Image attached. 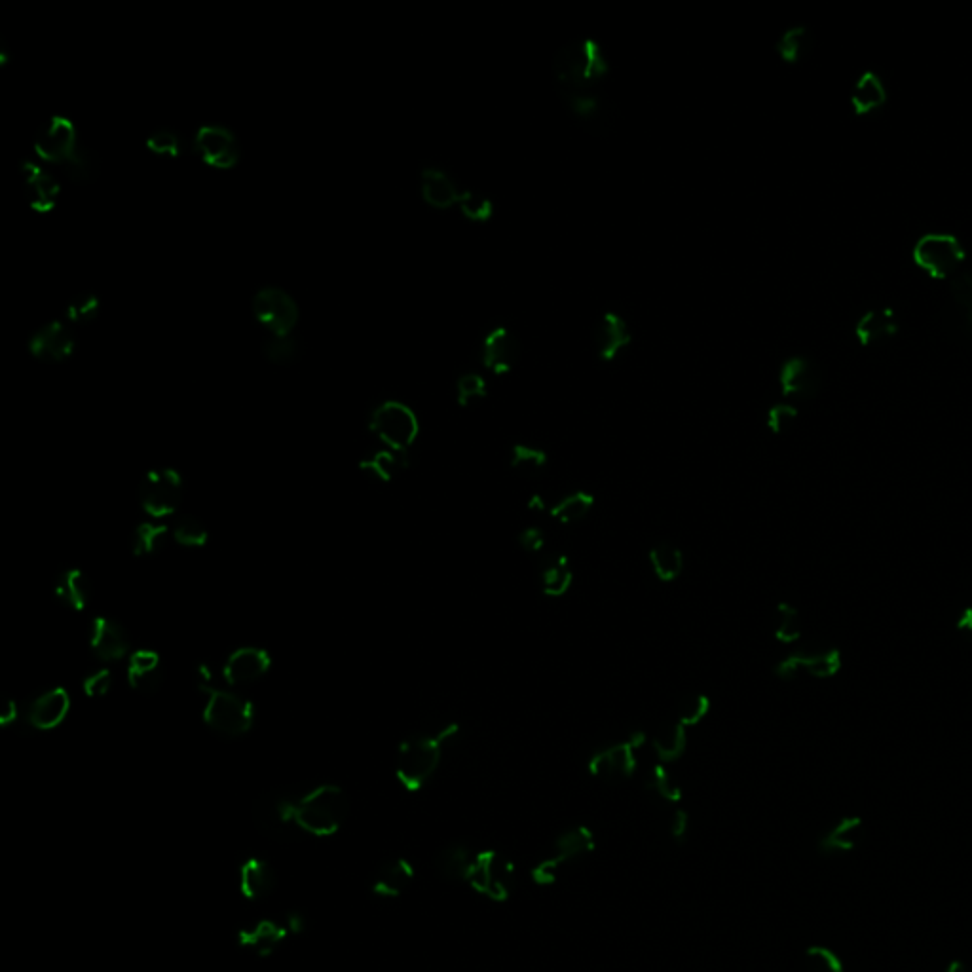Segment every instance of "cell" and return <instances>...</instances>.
Here are the masks:
<instances>
[{
  "label": "cell",
  "mask_w": 972,
  "mask_h": 972,
  "mask_svg": "<svg viewBox=\"0 0 972 972\" xmlns=\"http://www.w3.org/2000/svg\"><path fill=\"white\" fill-rule=\"evenodd\" d=\"M561 94H589L610 73V63L595 38H578L561 46L551 63Z\"/></svg>",
  "instance_id": "cell-1"
},
{
  "label": "cell",
  "mask_w": 972,
  "mask_h": 972,
  "mask_svg": "<svg viewBox=\"0 0 972 972\" xmlns=\"http://www.w3.org/2000/svg\"><path fill=\"white\" fill-rule=\"evenodd\" d=\"M458 731V724H449L437 733H416L407 737L395 756V777L399 785L411 794L428 785L441 766L443 750Z\"/></svg>",
  "instance_id": "cell-2"
},
{
  "label": "cell",
  "mask_w": 972,
  "mask_h": 972,
  "mask_svg": "<svg viewBox=\"0 0 972 972\" xmlns=\"http://www.w3.org/2000/svg\"><path fill=\"white\" fill-rule=\"evenodd\" d=\"M350 798L338 785L312 786L300 792L297 800V826L300 834L312 838H333L350 817Z\"/></svg>",
  "instance_id": "cell-3"
},
{
  "label": "cell",
  "mask_w": 972,
  "mask_h": 972,
  "mask_svg": "<svg viewBox=\"0 0 972 972\" xmlns=\"http://www.w3.org/2000/svg\"><path fill=\"white\" fill-rule=\"evenodd\" d=\"M198 686L207 701L202 718L207 728L223 737H242L255 724V707L242 693L219 688L207 667L198 669Z\"/></svg>",
  "instance_id": "cell-4"
},
{
  "label": "cell",
  "mask_w": 972,
  "mask_h": 972,
  "mask_svg": "<svg viewBox=\"0 0 972 972\" xmlns=\"http://www.w3.org/2000/svg\"><path fill=\"white\" fill-rule=\"evenodd\" d=\"M420 194L424 202L433 209H450L458 207L462 215L473 223H486L494 215L492 202L471 192L468 188H460L447 171L439 168H426L420 173Z\"/></svg>",
  "instance_id": "cell-5"
},
{
  "label": "cell",
  "mask_w": 972,
  "mask_h": 972,
  "mask_svg": "<svg viewBox=\"0 0 972 972\" xmlns=\"http://www.w3.org/2000/svg\"><path fill=\"white\" fill-rule=\"evenodd\" d=\"M965 247L950 232H925L912 247V261L933 280H954L965 262Z\"/></svg>",
  "instance_id": "cell-6"
},
{
  "label": "cell",
  "mask_w": 972,
  "mask_h": 972,
  "mask_svg": "<svg viewBox=\"0 0 972 972\" xmlns=\"http://www.w3.org/2000/svg\"><path fill=\"white\" fill-rule=\"evenodd\" d=\"M595 834L587 826H572L559 834L553 842L551 853L545 855L534 868H532V879L538 885H553L561 870L568 864H574L578 860L587 857L589 853L595 851Z\"/></svg>",
  "instance_id": "cell-7"
},
{
  "label": "cell",
  "mask_w": 972,
  "mask_h": 972,
  "mask_svg": "<svg viewBox=\"0 0 972 972\" xmlns=\"http://www.w3.org/2000/svg\"><path fill=\"white\" fill-rule=\"evenodd\" d=\"M369 430L386 449L409 452L418 439L420 422L409 405L384 401L371 414Z\"/></svg>",
  "instance_id": "cell-8"
},
{
  "label": "cell",
  "mask_w": 972,
  "mask_h": 972,
  "mask_svg": "<svg viewBox=\"0 0 972 972\" xmlns=\"http://www.w3.org/2000/svg\"><path fill=\"white\" fill-rule=\"evenodd\" d=\"M299 792L274 788L261 794L253 805V821L264 836L274 840H289L299 834L297 826Z\"/></svg>",
  "instance_id": "cell-9"
},
{
  "label": "cell",
  "mask_w": 972,
  "mask_h": 972,
  "mask_svg": "<svg viewBox=\"0 0 972 972\" xmlns=\"http://www.w3.org/2000/svg\"><path fill=\"white\" fill-rule=\"evenodd\" d=\"M466 883L477 895L490 902H505L513 895L515 866L511 860L494 849L477 851Z\"/></svg>",
  "instance_id": "cell-10"
},
{
  "label": "cell",
  "mask_w": 972,
  "mask_h": 972,
  "mask_svg": "<svg viewBox=\"0 0 972 972\" xmlns=\"http://www.w3.org/2000/svg\"><path fill=\"white\" fill-rule=\"evenodd\" d=\"M304 931V917L299 912H287L281 917H261L243 925L238 933V946L257 957H270L278 952L289 936Z\"/></svg>",
  "instance_id": "cell-11"
},
{
  "label": "cell",
  "mask_w": 972,
  "mask_h": 972,
  "mask_svg": "<svg viewBox=\"0 0 972 972\" xmlns=\"http://www.w3.org/2000/svg\"><path fill=\"white\" fill-rule=\"evenodd\" d=\"M137 498L152 519L169 517L183 502V479L175 469L149 471L139 483Z\"/></svg>",
  "instance_id": "cell-12"
},
{
  "label": "cell",
  "mask_w": 972,
  "mask_h": 972,
  "mask_svg": "<svg viewBox=\"0 0 972 972\" xmlns=\"http://www.w3.org/2000/svg\"><path fill=\"white\" fill-rule=\"evenodd\" d=\"M253 316L266 335L289 337L299 323V304L280 287H264L251 302Z\"/></svg>",
  "instance_id": "cell-13"
},
{
  "label": "cell",
  "mask_w": 972,
  "mask_h": 972,
  "mask_svg": "<svg viewBox=\"0 0 972 972\" xmlns=\"http://www.w3.org/2000/svg\"><path fill=\"white\" fill-rule=\"evenodd\" d=\"M33 149L42 162L63 168L73 164L82 152L76 126L65 116H52L40 126Z\"/></svg>",
  "instance_id": "cell-14"
},
{
  "label": "cell",
  "mask_w": 972,
  "mask_h": 972,
  "mask_svg": "<svg viewBox=\"0 0 972 972\" xmlns=\"http://www.w3.org/2000/svg\"><path fill=\"white\" fill-rule=\"evenodd\" d=\"M646 741L648 737L644 731H635L627 741L600 748L587 762L591 777L604 783H619L633 777L638 766L636 750Z\"/></svg>",
  "instance_id": "cell-15"
},
{
  "label": "cell",
  "mask_w": 972,
  "mask_h": 972,
  "mask_svg": "<svg viewBox=\"0 0 972 972\" xmlns=\"http://www.w3.org/2000/svg\"><path fill=\"white\" fill-rule=\"evenodd\" d=\"M843 669V655L840 648H826L823 652L798 650L783 657L775 665V676L781 680H792L796 674L804 673L817 678L828 680L838 676Z\"/></svg>",
  "instance_id": "cell-16"
},
{
  "label": "cell",
  "mask_w": 972,
  "mask_h": 972,
  "mask_svg": "<svg viewBox=\"0 0 972 972\" xmlns=\"http://www.w3.org/2000/svg\"><path fill=\"white\" fill-rule=\"evenodd\" d=\"M194 147L209 168H236L242 158L236 135L225 126H202L194 137Z\"/></svg>",
  "instance_id": "cell-17"
},
{
  "label": "cell",
  "mask_w": 972,
  "mask_h": 972,
  "mask_svg": "<svg viewBox=\"0 0 972 972\" xmlns=\"http://www.w3.org/2000/svg\"><path fill=\"white\" fill-rule=\"evenodd\" d=\"M523 356V344L511 329L504 325L492 329L481 342V363L496 376L509 374Z\"/></svg>",
  "instance_id": "cell-18"
},
{
  "label": "cell",
  "mask_w": 972,
  "mask_h": 972,
  "mask_svg": "<svg viewBox=\"0 0 972 972\" xmlns=\"http://www.w3.org/2000/svg\"><path fill=\"white\" fill-rule=\"evenodd\" d=\"M272 657L257 646H242L226 657L223 678L230 688H245L270 671Z\"/></svg>",
  "instance_id": "cell-19"
},
{
  "label": "cell",
  "mask_w": 972,
  "mask_h": 972,
  "mask_svg": "<svg viewBox=\"0 0 972 972\" xmlns=\"http://www.w3.org/2000/svg\"><path fill=\"white\" fill-rule=\"evenodd\" d=\"M76 338L67 323L50 321L31 335L29 352L46 363H59L75 352Z\"/></svg>",
  "instance_id": "cell-20"
},
{
  "label": "cell",
  "mask_w": 972,
  "mask_h": 972,
  "mask_svg": "<svg viewBox=\"0 0 972 972\" xmlns=\"http://www.w3.org/2000/svg\"><path fill=\"white\" fill-rule=\"evenodd\" d=\"M416 878L412 862L405 857H390L378 864L371 878V895L380 900H395L411 889Z\"/></svg>",
  "instance_id": "cell-21"
},
{
  "label": "cell",
  "mask_w": 972,
  "mask_h": 972,
  "mask_svg": "<svg viewBox=\"0 0 972 972\" xmlns=\"http://www.w3.org/2000/svg\"><path fill=\"white\" fill-rule=\"evenodd\" d=\"M779 388L785 397L811 399L821 390V373L809 357H788L779 371Z\"/></svg>",
  "instance_id": "cell-22"
},
{
  "label": "cell",
  "mask_w": 972,
  "mask_h": 972,
  "mask_svg": "<svg viewBox=\"0 0 972 972\" xmlns=\"http://www.w3.org/2000/svg\"><path fill=\"white\" fill-rule=\"evenodd\" d=\"M21 185L29 206L37 213H50L57 206L61 185L48 169L42 168L37 162L27 160L21 164Z\"/></svg>",
  "instance_id": "cell-23"
},
{
  "label": "cell",
  "mask_w": 972,
  "mask_h": 972,
  "mask_svg": "<svg viewBox=\"0 0 972 972\" xmlns=\"http://www.w3.org/2000/svg\"><path fill=\"white\" fill-rule=\"evenodd\" d=\"M90 648L101 661H120L130 654V635L113 617H95L90 625Z\"/></svg>",
  "instance_id": "cell-24"
},
{
  "label": "cell",
  "mask_w": 972,
  "mask_h": 972,
  "mask_svg": "<svg viewBox=\"0 0 972 972\" xmlns=\"http://www.w3.org/2000/svg\"><path fill=\"white\" fill-rule=\"evenodd\" d=\"M278 874L262 857H247L238 868V889L249 902H261L276 891Z\"/></svg>",
  "instance_id": "cell-25"
},
{
  "label": "cell",
  "mask_w": 972,
  "mask_h": 972,
  "mask_svg": "<svg viewBox=\"0 0 972 972\" xmlns=\"http://www.w3.org/2000/svg\"><path fill=\"white\" fill-rule=\"evenodd\" d=\"M71 712V695L63 688L40 693L27 711V720L38 731H50L61 726Z\"/></svg>",
  "instance_id": "cell-26"
},
{
  "label": "cell",
  "mask_w": 972,
  "mask_h": 972,
  "mask_svg": "<svg viewBox=\"0 0 972 972\" xmlns=\"http://www.w3.org/2000/svg\"><path fill=\"white\" fill-rule=\"evenodd\" d=\"M631 329L627 321L616 312H606L597 323L595 329V348L597 356L604 363H612L623 354V350L631 344Z\"/></svg>",
  "instance_id": "cell-27"
},
{
  "label": "cell",
  "mask_w": 972,
  "mask_h": 972,
  "mask_svg": "<svg viewBox=\"0 0 972 972\" xmlns=\"http://www.w3.org/2000/svg\"><path fill=\"white\" fill-rule=\"evenodd\" d=\"M898 333L897 314L893 308H872L866 314H862L855 327L853 335L857 338L860 346H876L879 342H885L889 338L895 337Z\"/></svg>",
  "instance_id": "cell-28"
},
{
  "label": "cell",
  "mask_w": 972,
  "mask_h": 972,
  "mask_svg": "<svg viewBox=\"0 0 972 972\" xmlns=\"http://www.w3.org/2000/svg\"><path fill=\"white\" fill-rule=\"evenodd\" d=\"M887 101H889L887 84L874 71H866L864 75L859 76V80L855 82V86L851 90V97H849L851 111L855 113V116H870V114L878 113L887 105Z\"/></svg>",
  "instance_id": "cell-29"
},
{
  "label": "cell",
  "mask_w": 972,
  "mask_h": 972,
  "mask_svg": "<svg viewBox=\"0 0 972 972\" xmlns=\"http://www.w3.org/2000/svg\"><path fill=\"white\" fill-rule=\"evenodd\" d=\"M54 595L57 602L73 612H82L92 599V585L88 576L78 568H65L57 574L54 581Z\"/></svg>",
  "instance_id": "cell-30"
},
{
  "label": "cell",
  "mask_w": 972,
  "mask_h": 972,
  "mask_svg": "<svg viewBox=\"0 0 972 972\" xmlns=\"http://www.w3.org/2000/svg\"><path fill=\"white\" fill-rule=\"evenodd\" d=\"M126 674L131 690L141 693L158 692L164 680L160 657L152 650H139L131 654Z\"/></svg>",
  "instance_id": "cell-31"
},
{
  "label": "cell",
  "mask_w": 972,
  "mask_h": 972,
  "mask_svg": "<svg viewBox=\"0 0 972 972\" xmlns=\"http://www.w3.org/2000/svg\"><path fill=\"white\" fill-rule=\"evenodd\" d=\"M477 851L471 849L468 843L452 842L441 847L433 859L435 870L439 876L447 881H462L466 883L475 862Z\"/></svg>",
  "instance_id": "cell-32"
},
{
  "label": "cell",
  "mask_w": 972,
  "mask_h": 972,
  "mask_svg": "<svg viewBox=\"0 0 972 972\" xmlns=\"http://www.w3.org/2000/svg\"><path fill=\"white\" fill-rule=\"evenodd\" d=\"M860 830H862V819L860 817H857V815L843 817L819 838L817 849L824 857L847 855V853L857 849Z\"/></svg>",
  "instance_id": "cell-33"
},
{
  "label": "cell",
  "mask_w": 972,
  "mask_h": 972,
  "mask_svg": "<svg viewBox=\"0 0 972 972\" xmlns=\"http://www.w3.org/2000/svg\"><path fill=\"white\" fill-rule=\"evenodd\" d=\"M540 583L545 597L549 599H561L564 597L572 583H574V572L570 570V561L564 555H543L540 564Z\"/></svg>",
  "instance_id": "cell-34"
},
{
  "label": "cell",
  "mask_w": 972,
  "mask_h": 972,
  "mask_svg": "<svg viewBox=\"0 0 972 972\" xmlns=\"http://www.w3.org/2000/svg\"><path fill=\"white\" fill-rule=\"evenodd\" d=\"M407 468H409V452L392 449L378 450L373 456L361 462V471H365L369 477L382 483H390Z\"/></svg>",
  "instance_id": "cell-35"
},
{
  "label": "cell",
  "mask_w": 972,
  "mask_h": 972,
  "mask_svg": "<svg viewBox=\"0 0 972 972\" xmlns=\"http://www.w3.org/2000/svg\"><path fill=\"white\" fill-rule=\"evenodd\" d=\"M652 748L661 764H671L680 760L688 748V728L682 726L680 722L665 724L663 728L657 729V733L652 737Z\"/></svg>",
  "instance_id": "cell-36"
},
{
  "label": "cell",
  "mask_w": 972,
  "mask_h": 972,
  "mask_svg": "<svg viewBox=\"0 0 972 972\" xmlns=\"http://www.w3.org/2000/svg\"><path fill=\"white\" fill-rule=\"evenodd\" d=\"M648 561L655 578L663 583H673L684 572V553L674 543H655L648 553Z\"/></svg>",
  "instance_id": "cell-37"
},
{
  "label": "cell",
  "mask_w": 972,
  "mask_h": 972,
  "mask_svg": "<svg viewBox=\"0 0 972 972\" xmlns=\"http://www.w3.org/2000/svg\"><path fill=\"white\" fill-rule=\"evenodd\" d=\"M595 496L591 492L578 490L561 498L549 507V515L561 524H574L583 521L595 507Z\"/></svg>",
  "instance_id": "cell-38"
},
{
  "label": "cell",
  "mask_w": 972,
  "mask_h": 972,
  "mask_svg": "<svg viewBox=\"0 0 972 972\" xmlns=\"http://www.w3.org/2000/svg\"><path fill=\"white\" fill-rule=\"evenodd\" d=\"M171 534V528L160 523H141L135 526L131 534V553L135 557H152L156 555Z\"/></svg>",
  "instance_id": "cell-39"
},
{
  "label": "cell",
  "mask_w": 972,
  "mask_h": 972,
  "mask_svg": "<svg viewBox=\"0 0 972 972\" xmlns=\"http://www.w3.org/2000/svg\"><path fill=\"white\" fill-rule=\"evenodd\" d=\"M561 95L564 105L568 107L570 113L574 114L576 120H580V122L587 124V126H591V124L600 126L602 122H606V107H604L602 99L595 92H589V94Z\"/></svg>",
  "instance_id": "cell-40"
},
{
  "label": "cell",
  "mask_w": 972,
  "mask_h": 972,
  "mask_svg": "<svg viewBox=\"0 0 972 972\" xmlns=\"http://www.w3.org/2000/svg\"><path fill=\"white\" fill-rule=\"evenodd\" d=\"M171 538L188 549L204 547L209 540V530L202 519L196 515L183 513L171 524Z\"/></svg>",
  "instance_id": "cell-41"
},
{
  "label": "cell",
  "mask_w": 972,
  "mask_h": 972,
  "mask_svg": "<svg viewBox=\"0 0 972 972\" xmlns=\"http://www.w3.org/2000/svg\"><path fill=\"white\" fill-rule=\"evenodd\" d=\"M811 46V35L804 25H794L786 29L781 37L777 38L775 52L788 65H794L804 59L807 50Z\"/></svg>",
  "instance_id": "cell-42"
},
{
  "label": "cell",
  "mask_w": 972,
  "mask_h": 972,
  "mask_svg": "<svg viewBox=\"0 0 972 972\" xmlns=\"http://www.w3.org/2000/svg\"><path fill=\"white\" fill-rule=\"evenodd\" d=\"M775 640L781 644H794L802 638V617L790 602H779L775 608Z\"/></svg>",
  "instance_id": "cell-43"
},
{
  "label": "cell",
  "mask_w": 972,
  "mask_h": 972,
  "mask_svg": "<svg viewBox=\"0 0 972 972\" xmlns=\"http://www.w3.org/2000/svg\"><path fill=\"white\" fill-rule=\"evenodd\" d=\"M549 464V456L543 449L530 445H513L509 449V468L521 473H538Z\"/></svg>",
  "instance_id": "cell-44"
},
{
  "label": "cell",
  "mask_w": 972,
  "mask_h": 972,
  "mask_svg": "<svg viewBox=\"0 0 972 972\" xmlns=\"http://www.w3.org/2000/svg\"><path fill=\"white\" fill-rule=\"evenodd\" d=\"M262 354L270 363L289 365L299 356V344L291 335L289 337L268 335L262 342Z\"/></svg>",
  "instance_id": "cell-45"
},
{
  "label": "cell",
  "mask_w": 972,
  "mask_h": 972,
  "mask_svg": "<svg viewBox=\"0 0 972 972\" xmlns=\"http://www.w3.org/2000/svg\"><path fill=\"white\" fill-rule=\"evenodd\" d=\"M488 395L486 380L479 373H464L456 382V401L460 407H471Z\"/></svg>",
  "instance_id": "cell-46"
},
{
  "label": "cell",
  "mask_w": 972,
  "mask_h": 972,
  "mask_svg": "<svg viewBox=\"0 0 972 972\" xmlns=\"http://www.w3.org/2000/svg\"><path fill=\"white\" fill-rule=\"evenodd\" d=\"M99 299L95 293H78L76 297L69 300V304L65 306V318L69 323H76V325H86L90 321H94L99 314Z\"/></svg>",
  "instance_id": "cell-47"
},
{
  "label": "cell",
  "mask_w": 972,
  "mask_h": 972,
  "mask_svg": "<svg viewBox=\"0 0 972 972\" xmlns=\"http://www.w3.org/2000/svg\"><path fill=\"white\" fill-rule=\"evenodd\" d=\"M648 788L655 792L663 802L678 804L682 800V788L674 781L673 775L663 764L652 767Z\"/></svg>",
  "instance_id": "cell-48"
},
{
  "label": "cell",
  "mask_w": 972,
  "mask_h": 972,
  "mask_svg": "<svg viewBox=\"0 0 972 972\" xmlns=\"http://www.w3.org/2000/svg\"><path fill=\"white\" fill-rule=\"evenodd\" d=\"M709 711H711V699L703 693H695L686 697V701L682 703L676 722H680L686 728L697 726L699 722H703V718L709 714Z\"/></svg>",
  "instance_id": "cell-49"
},
{
  "label": "cell",
  "mask_w": 972,
  "mask_h": 972,
  "mask_svg": "<svg viewBox=\"0 0 972 972\" xmlns=\"http://www.w3.org/2000/svg\"><path fill=\"white\" fill-rule=\"evenodd\" d=\"M805 961H807L809 972H847L838 954L824 948V946L807 948Z\"/></svg>",
  "instance_id": "cell-50"
},
{
  "label": "cell",
  "mask_w": 972,
  "mask_h": 972,
  "mask_svg": "<svg viewBox=\"0 0 972 972\" xmlns=\"http://www.w3.org/2000/svg\"><path fill=\"white\" fill-rule=\"evenodd\" d=\"M181 147V137L171 130L154 131L147 139V149L162 158H177L181 154Z\"/></svg>",
  "instance_id": "cell-51"
},
{
  "label": "cell",
  "mask_w": 972,
  "mask_h": 972,
  "mask_svg": "<svg viewBox=\"0 0 972 972\" xmlns=\"http://www.w3.org/2000/svg\"><path fill=\"white\" fill-rule=\"evenodd\" d=\"M950 287L957 308L963 312L967 323L972 327V272H959L950 281Z\"/></svg>",
  "instance_id": "cell-52"
},
{
  "label": "cell",
  "mask_w": 972,
  "mask_h": 972,
  "mask_svg": "<svg viewBox=\"0 0 972 972\" xmlns=\"http://www.w3.org/2000/svg\"><path fill=\"white\" fill-rule=\"evenodd\" d=\"M798 418V409L792 403H775L766 416L767 430L775 435L785 433Z\"/></svg>",
  "instance_id": "cell-53"
},
{
  "label": "cell",
  "mask_w": 972,
  "mask_h": 972,
  "mask_svg": "<svg viewBox=\"0 0 972 972\" xmlns=\"http://www.w3.org/2000/svg\"><path fill=\"white\" fill-rule=\"evenodd\" d=\"M82 690L92 699L105 697L107 693L113 690V673L109 669H99V671L88 674L82 682Z\"/></svg>",
  "instance_id": "cell-54"
},
{
  "label": "cell",
  "mask_w": 972,
  "mask_h": 972,
  "mask_svg": "<svg viewBox=\"0 0 972 972\" xmlns=\"http://www.w3.org/2000/svg\"><path fill=\"white\" fill-rule=\"evenodd\" d=\"M519 545L530 555H543L545 532L538 526H528L519 534Z\"/></svg>",
  "instance_id": "cell-55"
},
{
  "label": "cell",
  "mask_w": 972,
  "mask_h": 972,
  "mask_svg": "<svg viewBox=\"0 0 972 972\" xmlns=\"http://www.w3.org/2000/svg\"><path fill=\"white\" fill-rule=\"evenodd\" d=\"M688 826H690V819H688V813L684 809H676L673 815V821H671V836H673L676 842L684 840L686 834H688Z\"/></svg>",
  "instance_id": "cell-56"
},
{
  "label": "cell",
  "mask_w": 972,
  "mask_h": 972,
  "mask_svg": "<svg viewBox=\"0 0 972 972\" xmlns=\"http://www.w3.org/2000/svg\"><path fill=\"white\" fill-rule=\"evenodd\" d=\"M955 629L961 635H967L972 640V606H967L955 621Z\"/></svg>",
  "instance_id": "cell-57"
},
{
  "label": "cell",
  "mask_w": 972,
  "mask_h": 972,
  "mask_svg": "<svg viewBox=\"0 0 972 972\" xmlns=\"http://www.w3.org/2000/svg\"><path fill=\"white\" fill-rule=\"evenodd\" d=\"M526 505H528V509H530V511H534V513H543V511H549V507H551V505H547V502H545V498H543L542 494H532V496H530V500L526 502Z\"/></svg>",
  "instance_id": "cell-58"
},
{
  "label": "cell",
  "mask_w": 972,
  "mask_h": 972,
  "mask_svg": "<svg viewBox=\"0 0 972 972\" xmlns=\"http://www.w3.org/2000/svg\"><path fill=\"white\" fill-rule=\"evenodd\" d=\"M16 718H18V709H16V703H14V701H8V703H6V707H4V711H2V714H0V720H2V724H10V722H14Z\"/></svg>",
  "instance_id": "cell-59"
},
{
  "label": "cell",
  "mask_w": 972,
  "mask_h": 972,
  "mask_svg": "<svg viewBox=\"0 0 972 972\" xmlns=\"http://www.w3.org/2000/svg\"><path fill=\"white\" fill-rule=\"evenodd\" d=\"M944 972H971V971H969V969H967V967H965V965H963L961 961H952V963H950V965L946 967V971Z\"/></svg>",
  "instance_id": "cell-60"
}]
</instances>
